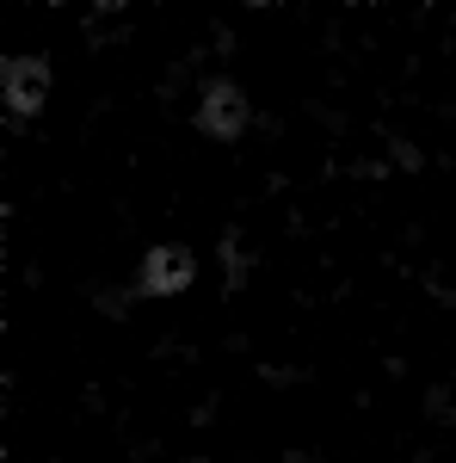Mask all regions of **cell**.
Listing matches in <instances>:
<instances>
[{"label":"cell","instance_id":"obj_1","mask_svg":"<svg viewBox=\"0 0 456 463\" xmlns=\"http://www.w3.org/2000/svg\"><path fill=\"white\" fill-rule=\"evenodd\" d=\"M191 279H198V260L185 248H154V253H142V272H136V285L148 290V297H179V290H191Z\"/></svg>","mask_w":456,"mask_h":463},{"label":"cell","instance_id":"obj_2","mask_svg":"<svg viewBox=\"0 0 456 463\" xmlns=\"http://www.w3.org/2000/svg\"><path fill=\"white\" fill-rule=\"evenodd\" d=\"M0 87H6V106H13V118H32V111L43 106V87H50L43 56H13V62L0 69Z\"/></svg>","mask_w":456,"mask_h":463},{"label":"cell","instance_id":"obj_3","mask_svg":"<svg viewBox=\"0 0 456 463\" xmlns=\"http://www.w3.org/2000/svg\"><path fill=\"white\" fill-rule=\"evenodd\" d=\"M241 124H247L241 87H235V80H210V87H204V106H198V130H204V137H241Z\"/></svg>","mask_w":456,"mask_h":463}]
</instances>
